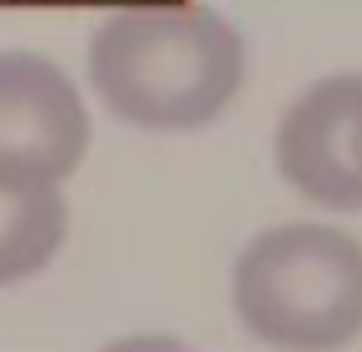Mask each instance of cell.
<instances>
[{"instance_id": "1", "label": "cell", "mask_w": 362, "mask_h": 352, "mask_svg": "<svg viewBox=\"0 0 362 352\" xmlns=\"http://www.w3.org/2000/svg\"><path fill=\"white\" fill-rule=\"evenodd\" d=\"M85 75L119 124L184 134L214 124L238 100L248 80V45L214 6L134 0L95 25Z\"/></svg>"}, {"instance_id": "2", "label": "cell", "mask_w": 362, "mask_h": 352, "mask_svg": "<svg viewBox=\"0 0 362 352\" xmlns=\"http://www.w3.org/2000/svg\"><path fill=\"white\" fill-rule=\"evenodd\" d=\"M228 307L268 352H342L362 337V243L313 218L263 228L228 268Z\"/></svg>"}, {"instance_id": "3", "label": "cell", "mask_w": 362, "mask_h": 352, "mask_svg": "<svg viewBox=\"0 0 362 352\" xmlns=\"http://www.w3.org/2000/svg\"><path fill=\"white\" fill-rule=\"evenodd\" d=\"M85 154L80 85L40 50H0V184H65Z\"/></svg>"}, {"instance_id": "4", "label": "cell", "mask_w": 362, "mask_h": 352, "mask_svg": "<svg viewBox=\"0 0 362 352\" xmlns=\"http://www.w3.org/2000/svg\"><path fill=\"white\" fill-rule=\"evenodd\" d=\"M273 164L308 204L362 213V70L322 75L288 105Z\"/></svg>"}, {"instance_id": "5", "label": "cell", "mask_w": 362, "mask_h": 352, "mask_svg": "<svg viewBox=\"0 0 362 352\" xmlns=\"http://www.w3.org/2000/svg\"><path fill=\"white\" fill-rule=\"evenodd\" d=\"M70 233L60 184H0V288L40 278Z\"/></svg>"}, {"instance_id": "6", "label": "cell", "mask_w": 362, "mask_h": 352, "mask_svg": "<svg viewBox=\"0 0 362 352\" xmlns=\"http://www.w3.org/2000/svg\"><path fill=\"white\" fill-rule=\"evenodd\" d=\"M105 352H189L179 337H164V332H139V337H119L110 342Z\"/></svg>"}]
</instances>
